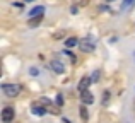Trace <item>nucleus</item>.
<instances>
[{
    "label": "nucleus",
    "mask_w": 135,
    "mask_h": 123,
    "mask_svg": "<svg viewBox=\"0 0 135 123\" xmlns=\"http://www.w3.org/2000/svg\"><path fill=\"white\" fill-rule=\"evenodd\" d=\"M2 91L7 97H16V96H19V92H21V86L19 84H3Z\"/></svg>",
    "instance_id": "nucleus-1"
},
{
    "label": "nucleus",
    "mask_w": 135,
    "mask_h": 123,
    "mask_svg": "<svg viewBox=\"0 0 135 123\" xmlns=\"http://www.w3.org/2000/svg\"><path fill=\"white\" fill-rule=\"evenodd\" d=\"M79 46L82 51H86V53H92V51L96 50V43L92 40H89V38H86V40L79 41Z\"/></svg>",
    "instance_id": "nucleus-2"
},
{
    "label": "nucleus",
    "mask_w": 135,
    "mask_h": 123,
    "mask_svg": "<svg viewBox=\"0 0 135 123\" xmlns=\"http://www.w3.org/2000/svg\"><path fill=\"white\" fill-rule=\"evenodd\" d=\"M50 67H51V70L55 73H63L65 72V65H63L60 60H53L51 63H50Z\"/></svg>",
    "instance_id": "nucleus-3"
},
{
    "label": "nucleus",
    "mask_w": 135,
    "mask_h": 123,
    "mask_svg": "<svg viewBox=\"0 0 135 123\" xmlns=\"http://www.w3.org/2000/svg\"><path fill=\"white\" fill-rule=\"evenodd\" d=\"M14 120V110L12 108H5V110L2 111V121L3 123H10Z\"/></svg>",
    "instance_id": "nucleus-4"
},
{
    "label": "nucleus",
    "mask_w": 135,
    "mask_h": 123,
    "mask_svg": "<svg viewBox=\"0 0 135 123\" xmlns=\"http://www.w3.org/2000/svg\"><path fill=\"white\" fill-rule=\"evenodd\" d=\"M80 99H82L84 104H92V103H94V96H92L89 91H84V92H80Z\"/></svg>",
    "instance_id": "nucleus-5"
},
{
    "label": "nucleus",
    "mask_w": 135,
    "mask_h": 123,
    "mask_svg": "<svg viewBox=\"0 0 135 123\" xmlns=\"http://www.w3.org/2000/svg\"><path fill=\"white\" fill-rule=\"evenodd\" d=\"M45 16H38V17H29V21H27V27H36L40 26L41 22H43Z\"/></svg>",
    "instance_id": "nucleus-6"
},
{
    "label": "nucleus",
    "mask_w": 135,
    "mask_h": 123,
    "mask_svg": "<svg viewBox=\"0 0 135 123\" xmlns=\"http://www.w3.org/2000/svg\"><path fill=\"white\" fill-rule=\"evenodd\" d=\"M33 113L38 115V116H43V115L46 113V110L41 106V103H33Z\"/></svg>",
    "instance_id": "nucleus-7"
},
{
    "label": "nucleus",
    "mask_w": 135,
    "mask_h": 123,
    "mask_svg": "<svg viewBox=\"0 0 135 123\" xmlns=\"http://www.w3.org/2000/svg\"><path fill=\"white\" fill-rule=\"evenodd\" d=\"M89 84H91V79H89V77H82V79H80V82H79V91H80V92L87 91Z\"/></svg>",
    "instance_id": "nucleus-8"
},
{
    "label": "nucleus",
    "mask_w": 135,
    "mask_h": 123,
    "mask_svg": "<svg viewBox=\"0 0 135 123\" xmlns=\"http://www.w3.org/2000/svg\"><path fill=\"white\" fill-rule=\"evenodd\" d=\"M43 12H45V7H43V5H38V7H34V9L29 12V17H38V16H43Z\"/></svg>",
    "instance_id": "nucleus-9"
},
{
    "label": "nucleus",
    "mask_w": 135,
    "mask_h": 123,
    "mask_svg": "<svg viewBox=\"0 0 135 123\" xmlns=\"http://www.w3.org/2000/svg\"><path fill=\"white\" fill-rule=\"evenodd\" d=\"M79 115H80V118H82L84 121H87V120H89V113H87V108L84 106V104L79 108Z\"/></svg>",
    "instance_id": "nucleus-10"
},
{
    "label": "nucleus",
    "mask_w": 135,
    "mask_h": 123,
    "mask_svg": "<svg viewBox=\"0 0 135 123\" xmlns=\"http://www.w3.org/2000/svg\"><path fill=\"white\" fill-rule=\"evenodd\" d=\"M75 45H79V40H77V38H67L65 40V46L67 48H72V46H75Z\"/></svg>",
    "instance_id": "nucleus-11"
},
{
    "label": "nucleus",
    "mask_w": 135,
    "mask_h": 123,
    "mask_svg": "<svg viewBox=\"0 0 135 123\" xmlns=\"http://www.w3.org/2000/svg\"><path fill=\"white\" fill-rule=\"evenodd\" d=\"M65 31H56V33H53V40H55V41H58V40H63V38H65Z\"/></svg>",
    "instance_id": "nucleus-12"
},
{
    "label": "nucleus",
    "mask_w": 135,
    "mask_h": 123,
    "mask_svg": "<svg viewBox=\"0 0 135 123\" xmlns=\"http://www.w3.org/2000/svg\"><path fill=\"white\" fill-rule=\"evenodd\" d=\"M108 101H109V92H108V91H104V94H103V104L108 106Z\"/></svg>",
    "instance_id": "nucleus-13"
},
{
    "label": "nucleus",
    "mask_w": 135,
    "mask_h": 123,
    "mask_svg": "<svg viewBox=\"0 0 135 123\" xmlns=\"http://www.w3.org/2000/svg\"><path fill=\"white\" fill-rule=\"evenodd\" d=\"M63 55H67V57H70V60H72V62H75V55H74V53H72V51H69V50H65V51H63Z\"/></svg>",
    "instance_id": "nucleus-14"
},
{
    "label": "nucleus",
    "mask_w": 135,
    "mask_h": 123,
    "mask_svg": "<svg viewBox=\"0 0 135 123\" xmlns=\"http://www.w3.org/2000/svg\"><path fill=\"white\" fill-rule=\"evenodd\" d=\"M133 2H135V0H123V5L122 7H123V9H127V7H130Z\"/></svg>",
    "instance_id": "nucleus-15"
},
{
    "label": "nucleus",
    "mask_w": 135,
    "mask_h": 123,
    "mask_svg": "<svg viewBox=\"0 0 135 123\" xmlns=\"http://www.w3.org/2000/svg\"><path fill=\"white\" fill-rule=\"evenodd\" d=\"M40 103H41V104H46V106H50V104H51V103H50V99H46V97H41Z\"/></svg>",
    "instance_id": "nucleus-16"
},
{
    "label": "nucleus",
    "mask_w": 135,
    "mask_h": 123,
    "mask_svg": "<svg viewBox=\"0 0 135 123\" xmlns=\"http://www.w3.org/2000/svg\"><path fill=\"white\" fill-rule=\"evenodd\" d=\"M56 103H58V106H62V104H63V97H62V94H58V96H56Z\"/></svg>",
    "instance_id": "nucleus-17"
},
{
    "label": "nucleus",
    "mask_w": 135,
    "mask_h": 123,
    "mask_svg": "<svg viewBox=\"0 0 135 123\" xmlns=\"http://www.w3.org/2000/svg\"><path fill=\"white\" fill-rule=\"evenodd\" d=\"M98 79H99V72H94V73H92V80L98 82Z\"/></svg>",
    "instance_id": "nucleus-18"
},
{
    "label": "nucleus",
    "mask_w": 135,
    "mask_h": 123,
    "mask_svg": "<svg viewBox=\"0 0 135 123\" xmlns=\"http://www.w3.org/2000/svg\"><path fill=\"white\" fill-rule=\"evenodd\" d=\"M87 3H89V2H87V0H80V5H82V7H86Z\"/></svg>",
    "instance_id": "nucleus-19"
},
{
    "label": "nucleus",
    "mask_w": 135,
    "mask_h": 123,
    "mask_svg": "<svg viewBox=\"0 0 135 123\" xmlns=\"http://www.w3.org/2000/svg\"><path fill=\"white\" fill-rule=\"evenodd\" d=\"M63 123H70L69 120H67V118H63Z\"/></svg>",
    "instance_id": "nucleus-20"
},
{
    "label": "nucleus",
    "mask_w": 135,
    "mask_h": 123,
    "mask_svg": "<svg viewBox=\"0 0 135 123\" xmlns=\"http://www.w3.org/2000/svg\"><path fill=\"white\" fill-rule=\"evenodd\" d=\"M24 2H33V0H24Z\"/></svg>",
    "instance_id": "nucleus-21"
},
{
    "label": "nucleus",
    "mask_w": 135,
    "mask_h": 123,
    "mask_svg": "<svg viewBox=\"0 0 135 123\" xmlns=\"http://www.w3.org/2000/svg\"><path fill=\"white\" fill-rule=\"evenodd\" d=\"M106 2H113V0H106Z\"/></svg>",
    "instance_id": "nucleus-22"
}]
</instances>
